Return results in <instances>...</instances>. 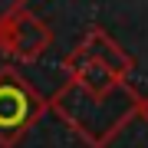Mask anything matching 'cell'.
I'll use <instances>...</instances> for the list:
<instances>
[{
	"label": "cell",
	"instance_id": "cell-3",
	"mask_svg": "<svg viewBox=\"0 0 148 148\" xmlns=\"http://www.w3.org/2000/svg\"><path fill=\"white\" fill-rule=\"evenodd\" d=\"M76 53H82L86 59H92V63H99L102 69H109L115 79H125V76L132 73V56H128L106 30H99V27L86 33V40L76 46Z\"/></svg>",
	"mask_w": 148,
	"mask_h": 148
},
{
	"label": "cell",
	"instance_id": "cell-2",
	"mask_svg": "<svg viewBox=\"0 0 148 148\" xmlns=\"http://www.w3.org/2000/svg\"><path fill=\"white\" fill-rule=\"evenodd\" d=\"M49 40L53 36H49L46 23L36 20L30 10H20V13L7 16L0 23V49L16 56V59H23V63H33L36 56H43Z\"/></svg>",
	"mask_w": 148,
	"mask_h": 148
},
{
	"label": "cell",
	"instance_id": "cell-4",
	"mask_svg": "<svg viewBox=\"0 0 148 148\" xmlns=\"http://www.w3.org/2000/svg\"><path fill=\"white\" fill-rule=\"evenodd\" d=\"M20 10H23V0H0V23H3L7 16L20 13Z\"/></svg>",
	"mask_w": 148,
	"mask_h": 148
},
{
	"label": "cell",
	"instance_id": "cell-5",
	"mask_svg": "<svg viewBox=\"0 0 148 148\" xmlns=\"http://www.w3.org/2000/svg\"><path fill=\"white\" fill-rule=\"evenodd\" d=\"M138 115H142V119L148 122V99H142V109H138Z\"/></svg>",
	"mask_w": 148,
	"mask_h": 148
},
{
	"label": "cell",
	"instance_id": "cell-1",
	"mask_svg": "<svg viewBox=\"0 0 148 148\" xmlns=\"http://www.w3.org/2000/svg\"><path fill=\"white\" fill-rule=\"evenodd\" d=\"M43 115V99L16 69H0V148H13Z\"/></svg>",
	"mask_w": 148,
	"mask_h": 148
}]
</instances>
